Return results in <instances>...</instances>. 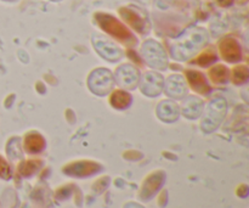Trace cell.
<instances>
[{
	"mask_svg": "<svg viewBox=\"0 0 249 208\" xmlns=\"http://www.w3.org/2000/svg\"><path fill=\"white\" fill-rule=\"evenodd\" d=\"M101 45L102 48L101 46H97V49H99L100 53H101L105 57L111 58V60H116V58H118L119 56H121L118 49H117L116 46L112 45V44H108L107 41H104V44H101Z\"/></svg>",
	"mask_w": 249,
	"mask_h": 208,
	"instance_id": "2",
	"label": "cell"
},
{
	"mask_svg": "<svg viewBox=\"0 0 249 208\" xmlns=\"http://www.w3.org/2000/svg\"><path fill=\"white\" fill-rule=\"evenodd\" d=\"M101 72H97L96 75H92V77H94L95 80L91 79V82H94V85L95 88H96V90L95 92L100 93V94H105V93L108 92L109 87H111V75L109 73H107L106 71H102L100 70ZM94 85H91V87H94Z\"/></svg>",
	"mask_w": 249,
	"mask_h": 208,
	"instance_id": "1",
	"label": "cell"
}]
</instances>
